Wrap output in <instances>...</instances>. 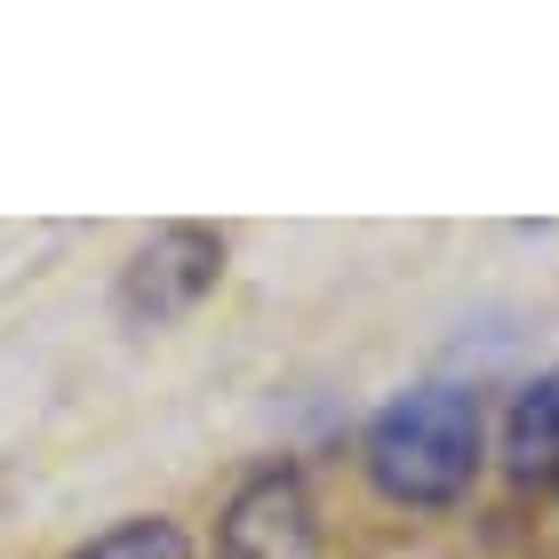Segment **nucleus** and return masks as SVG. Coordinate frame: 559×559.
Segmentation results:
<instances>
[{
  "label": "nucleus",
  "mask_w": 559,
  "mask_h": 559,
  "mask_svg": "<svg viewBox=\"0 0 559 559\" xmlns=\"http://www.w3.org/2000/svg\"><path fill=\"white\" fill-rule=\"evenodd\" d=\"M368 479L392 503H455L479 472V400L464 384H416L376 408Z\"/></svg>",
  "instance_id": "1"
},
{
  "label": "nucleus",
  "mask_w": 559,
  "mask_h": 559,
  "mask_svg": "<svg viewBox=\"0 0 559 559\" xmlns=\"http://www.w3.org/2000/svg\"><path fill=\"white\" fill-rule=\"evenodd\" d=\"M216 559H320V520L296 472H257L224 503Z\"/></svg>",
  "instance_id": "2"
},
{
  "label": "nucleus",
  "mask_w": 559,
  "mask_h": 559,
  "mask_svg": "<svg viewBox=\"0 0 559 559\" xmlns=\"http://www.w3.org/2000/svg\"><path fill=\"white\" fill-rule=\"evenodd\" d=\"M216 272H224V240L200 233V224H168V233H152L136 248L129 280H120V312L129 320H176L216 288Z\"/></svg>",
  "instance_id": "3"
},
{
  "label": "nucleus",
  "mask_w": 559,
  "mask_h": 559,
  "mask_svg": "<svg viewBox=\"0 0 559 559\" xmlns=\"http://www.w3.org/2000/svg\"><path fill=\"white\" fill-rule=\"evenodd\" d=\"M503 464L527 488H559V368L536 376L503 416Z\"/></svg>",
  "instance_id": "4"
},
{
  "label": "nucleus",
  "mask_w": 559,
  "mask_h": 559,
  "mask_svg": "<svg viewBox=\"0 0 559 559\" xmlns=\"http://www.w3.org/2000/svg\"><path fill=\"white\" fill-rule=\"evenodd\" d=\"M72 559H192V544H185V527H176V520H120L112 536L81 544Z\"/></svg>",
  "instance_id": "5"
}]
</instances>
